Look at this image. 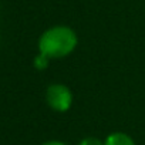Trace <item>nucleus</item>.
<instances>
[{"mask_svg": "<svg viewBox=\"0 0 145 145\" xmlns=\"http://www.w3.org/2000/svg\"><path fill=\"white\" fill-rule=\"evenodd\" d=\"M104 145H135V141L125 132L117 131L107 135L104 139Z\"/></svg>", "mask_w": 145, "mask_h": 145, "instance_id": "7ed1b4c3", "label": "nucleus"}, {"mask_svg": "<svg viewBox=\"0 0 145 145\" xmlns=\"http://www.w3.org/2000/svg\"><path fill=\"white\" fill-rule=\"evenodd\" d=\"M78 44L77 33L68 26H53L41 33L39 39V53L50 60L64 58L76 50Z\"/></svg>", "mask_w": 145, "mask_h": 145, "instance_id": "f257e3e1", "label": "nucleus"}, {"mask_svg": "<svg viewBox=\"0 0 145 145\" xmlns=\"http://www.w3.org/2000/svg\"><path fill=\"white\" fill-rule=\"evenodd\" d=\"M48 63H50V58H47L46 56H43L40 53L34 57V67L37 70H46L48 67Z\"/></svg>", "mask_w": 145, "mask_h": 145, "instance_id": "20e7f679", "label": "nucleus"}, {"mask_svg": "<svg viewBox=\"0 0 145 145\" xmlns=\"http://www.w3.org/2000/svg\"><path fill=\"white\" fill-rule=\"evenodd\" d=\"M71 90L60 83L50 84L46 90V103L56 112H67L72 105Z\"/></svg>", "mask_w": 145, "mask_h": 145, "instance_id": "f03ea898", "label": "nucleus"}, {"mask_svg": "<svg viewBox=\"0 0 145 145\" xmlns=\"http://www.w3.org/2000/svg\"><path fill=\"white\" fill-rule=\"evenodd\" d=\"M41 145H67V144L63 142V141H58V139H51V141H46V142H43Z\"/></svg>", "mask_w": 145, "mask_h": 145, "instance_id": "423d86ee", "label": "nucleus"}, {"mask_svg": "<svg viewBox=\"0 0 145 145\" xmlns=\"http://www.w3.org/2000/svg\"><path fill=\"white\" fill-rule=\"evenodd\" d=\"M78 145H104V141H101L95 137H86L78 142Z\"/></svg>", "mask_w": 145, "mask_h": 145, "instance_id": "39448f33", "label": "nucleus"}]
</instances>
